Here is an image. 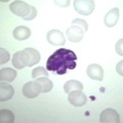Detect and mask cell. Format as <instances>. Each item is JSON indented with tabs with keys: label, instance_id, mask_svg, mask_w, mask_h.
Wrapping results in <instances>:
<instances>
[{
	"label": "cell",
	"instance_id": "2e32d148",
	"mask_svg": "<svg viewBox=\"0 0 123 123\" xmlns=\"http://www.w3.org/2000/svg\"><path fill=\"white\" fill-rule=\"evenodd\" d=\"M38 82L41 84V92L42 93H46V92H49L52 87H53V83L50 79H48L47 77H41V78H38Z\"/></svg>",
	"mask_w": 123,
	"mask_h": 123
},
{
	"label": "cell",
	"instance_id": "8fae6325",
	"mask_svg": "<svg viewBox=\"0 0 123 123\" xmlns=\"http://www.w3.org/2000/svg\"><path fill=\"white\" fill-rule=\"evenodd\" d=\"M67 37L71 42H79L81 41L84 35V31L77 26H71L69 29H67Z\"/></svg>",
	"mask_w": 123,
	"mask_h": 123
},
{
	"label": "cell",
	"instance_id": "d4e9b609",
	"mask_svg": "<svg viewBox=\"0 0 123 123\" xmlns=\"http://www.w3.org/2000/svg\"><path fill=\"white\" fill-rule=\"evenodd\" d=\"M122 66H123V61H120L119 63L117 64V67H116V70H117V73L120 76L123 75V71H122Z\"/></svg>",
	"mask_w": 123,
	"mask_h": 123
},
{
	"label": "cell",
	"instance_id": "277c9868",
	"mask_svg": "<svg viewBox=\"0 0 123 123\" xmlns=\"http://www.w3.org/2000/svg\"><path fill=\"white\" fill-rule=\"evenodd\" d=\"M23 94L28 98H37L41 93V84L38 82V80H33V81L27 82L23 86Z\"/></svg>",
	"mask_w": 123,
	"mask_h": 123
},
{
	"label": "cell",
	"instance_id": "44dd1931",
	"mask_svg": "<svg viewBox=\"0 0 123 123\" xmlns=\"http://www.w3.org/2000/svg\"><path fill=\"white\" fill-rule=\"evenodd\" d=\"M10 59V55L7 50H5L4 48H0V64L3 65L7 63Z\"/></svg>",
	"mask_w": 123,
	"mask_h": 123
},
{
	"label": "cell",
	"instance_id": "603a6c76",
	"mask_svg": "<svg viewBox=\"0 0 123 123\" xmlns=\"http://www.w3.org/2000/svg\"><path fill=\"white\" fill-rule=\"evenodd\" d=\"M122 44H123V39H120L118 42H117V44H116V51L117 53L120 56L123 55V51H122Z\"/></svg>",
	"mask_w": 123,
	"mask_h": 123
},
{
	"label": "cell",
	"instance_id": "3957f363",
	"mask_svg": "<svg viewBox=\"0 0 123 123\" xmlns=\"http://www.w3.org/2000/svg\"><path fill=\"white\" fill-rule=\"evenodd\" d=\"M9 9L11 10V12H12L13 14L25 18L27 15L30 13L31 5H29L28 3L25 2V1L15 0V1H12L9 4Z\"/></svg>",
	"mask_w": 123,
	"mask_h": 123
},
{
	"label": "cell",
	"instance_id": "4fadbf2b",
	"mask_svg": "<svg viewBox=\"0 0 123 123\" xmlns=\"http://www.w3.org/2000/svg\"><path fill=\"white\" fill-rule=\"evenodd\" d=\"M12 36L17 40H26L31 36V30L26 26H18L13 30Z\"/></svg>",
	"mask_w": 123,
	"mask_h": 123
},
{
	"label": "cell",
	"instance_id": "52a82bcc",
	"mask_svg": "<svg viewBox=\"0 0 123 123\" xmlns=\"http://www.w3.org/2000/svg\"><path fill=\"white\" fill-rule=\"evenodd\" d=\"M99 121L102 123H119L121 122V119L119 114L115 110L111 109H106L99 115Z\"/></svg>",
	"mask_w": 123,
	"mask_h": 123
},
{
	"label": "cell",
	"instance_id": "9a60e30c",
	"mask_svg": "<svg viewBox=\"0 0 123 123\" xmlns=\"http://www.w3.org/2000/svg\"><path fill=\"white\" fill-rule=\"evenodd\" d=\"M64 90L66 93H69L73 90H83V84L81 82L77 81V80H70L65 83L64 85Z\"/></svg>",
	"mask_w": 123,
	"mask_h": 123
},
{
	"label": "cell",
	"instance_id": "ac0fdd59",
	"mask_svg": "<svg viewBox=\"0 0 123 123\" xmlns=\"http://www.w3.org/2000/svg\"><path fill=\"white\" fill-rule=\"evenodd\" d=\"M41 77H48V71L43 67H37L32 71V78L36 80Z\"/></svg>",
	"mask_w": 123,
	"mask_h": 123
},
{
	"label": "cell",
	"instance_id": "e0dca14e",
	"mask_svg": "<svg viewBox=\"0 0 123 123\" xmlns=\"http://www.w3.org/2000/svg\"><path fill=\"white\" fill-rule=\"evenodd\" d=\"M14 121V115L9 110L2 109L0 111V122L1 123H12Z\"/></svg>",
	"mask_w": 123,
	"mask_h": 123
},
{
	"label": "cell",
	"instance_id": "7a4b0ae2",
	"mask_svg": "<svg viewBox=\"0 0 123 123\" xmlns=\"http://www.w3.org/2000/svg\"><path fill=\"white\" fill-rule=\"evenodd\" d=\"M21 59L25 67H32L40 62V53L35 48H25L21 50Z\"/></svg>",
	"mask_w": 123,
	"mask_h": 123
},
{
	"label": "cell",
	"instance_id": "7402d4cb",
	"mask_svg": "<svg viewBox=\"0 0 123 123\" xmlns=\"http://www.w3.org/2000/svg\"><path fill=\"white\" fill-rule=\"evenodd\" d=\"M36 15H37V9H36L34 6H31V11H30V13L27 15V17L24 18V20H25V21H32V20H34V18H36Z\"/></svg>",
	"mask_w": 123,
	"mask_h": 123
},
{
	"label": "cell",
	"instance_id": "8992f818",
	"mask_svg": "<svg viewBox=\"0 0 123 123\" xmlns=\"http://www.w3.org/2000/svg\"><path fill=\"white\" fill-rule=\"evenodd\" d=\"M68 101L75 107H82L86 104V95L81 90H73L68 93Z\"/></svg>",
	"mask_w": 123,
	"mask_h": 123
},
{
	"label": "cell",
	"instance_id": "7c38bea8",
	"mask_svg": "<svg viewBox=\"0 0 123 123\" xmlns=\"http://www.w3.org/2000/svg\"><path fill=\"white\" fill-rule=\"evenodd\" d=\"M13 95H14L13 87L5 82H1V84H0V101L6 102L10 99Z\"/></svg>",
	"mask_w": 123,
	"mask_h": 123
},
{
	"label": "cell",
	"instance_id": "6da1fadb",
	"mask_svg": "<svg viewBox=\"0 0 123 123\" xmlns=\"http://www.w3.org/2000/svg\"><path fill=\"white\" fill-rule=\"evenodd\" d=\"M77 55L74 51L66 48H60L48 57L46 62V70L55 72L57 75L66 74L68 70L76 68Z\"/></svg>",
	"mask_w": 123,
	"mask_h": 123
},
{
	"label": "cell",
	"instance_id": "9c48e42d",
	"mask_svg": "<svg viewBox=\"0 0 123 123\" xmlns=\"http://www.w3.org/2000/svg\"><path fill=\"white\" fill-rule=\"evenodd\" d=\"M86 73L89 78L98 81H103L104 79V69L98 64H91L87 67Z\"/></svg>",
	"mask_w": 123,
	"mask_h": 123
},
{
	"label": "cell",
	"instance_id": "30bf717a",
	"mask_svg": "<svg viewBox=\"0 0 123 123\" xmlns=\"http://www.w3.org/2000/svg\"><path fill=\"white\" fill-rule=\"evenodd\" d=\"M119 18H120V10L117 7L111 9L109 12L105 15V18H104V23L108 28H112V27L116 26V24L119 21Z\"/></svg>",
	"mask_w": 123,
	"mask_h": 123
},
{
	"label": "cell",
	"instance_id": "ffe728a7",
	"mask_svg": "<svg viewBox=\"0 0 123 123\" xmlns=\"http://www.w3.org/2000/svg\"><path fill=\"white\" fill-rule=\"evenodd\" d=\"M72 26H77L79 28H81L84 32H86L88 30V25L87 23L84 21V20H81V18H75L74 21L72 22Z\"/></svg>",
	"mask_w": 123,
	"mask_h": 123
},
{
	"label": "cell",
	"instance_id": "d6986e66",
	"mask_svg": "<svg viewBox=\"0 0 123 123\" xmlns=\"http://www.w3.org/2000/svg\"><path fill=\"white\" fill-rule=\"evenodd\" d=\"M12 66L15 68V69H24L25 66H24V64H23V62H22V59H21V50L20 51H17L12 56Z\"/></svg>",
	"mask_w": 123,
	"mask_h": 123
},
{
	"label": "cell",
	"instance_id": "5b68a950",
	"mask_svg": "<svg viewBox=\"0 0 123 123\" xmlns=\"http://www.w3.org/2000/svg\"><path fill=\"white\" fill-rule=\"evenodd\" d=\"M73 3L75 10L83 15H89L95 7V3L92 0H75Z\"/></svg>",
	"mask_w": 123,
	"mask_h": 123
},
{
	"label": "cell",
	"instance_id": "ba28073f",
	"mask_svg": "<svg viewBox=\"0 0 123 123\" xmlns=\"http://www.w3.org/2000/svg\"><path fill=\"white\" fill-rule=\"evenodd\" d=\"M46 39H47L48 43H50L51 45H64L66 39L64 37V34L61 32L60 30H50L48 31L46 34Z\"/></svg>",
	"mask_w": 123,
	"mask_h": 123
},
{
	"label": "cell",
	"instance_id": "5bb4252c",
	"mask_svg": "<svg viewBox=\"0 0 123 123\" xmlns=\"http://www.w3.org/2000/svg\"><path fill=\"white\" fill-rule=\"evenodd\" d=\"M17 77V71L11 68H2L0 70L1 82H12Z\"/></svg>",
	"mask_w": 123,
	"mask_h": 123
},
{
	"label": "cell",
	"instance_id": "cb8c5ba5",
	"mask_svg": "<svg viewBox=\"0 0 123 123\" xmlns=\"http://www.w3.org/2000/svg\"><path fill=\"white\" fill-rule=\"evenodd\" d=\"M55 3L56 5H59V6H62V7H67V6H69L70 5V1L69 0H66V1H53Z\"/></svg>",
	"mask_w": 123,
	"mask_h": 123
}]
</instances>
